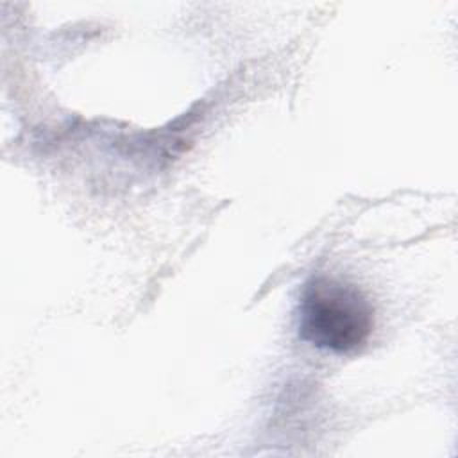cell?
Returning a JSON list of instances; mask_svg holds the SVG:
<instances>
[{"mask_svg":"<svg viewBox=\"0 0 458 458\" xmlns=\"http://www.w3.org/2000/svg\"><path fill=\"white\" fill-rule=\"evenodd\" d=\"M374 310L352 284L333 277H313L299 302V335L313 347L352 352L370 336Z\"/></svg>","mask_w":458,"mask_h":458,"instance_id":"6da1fadb","label":"cell"}]
</instances>
